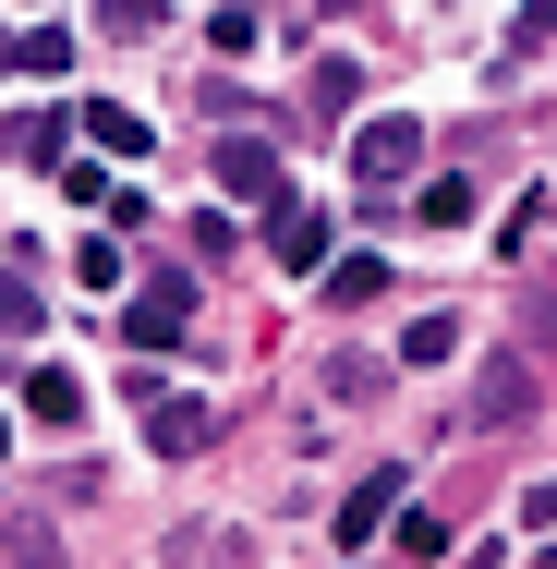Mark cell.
Masks as SVG:
<instances>
[{
  "label": "cell",
  "mask_w": 557,
  "mask_h": 569,
  "mask_svg": "<svg viewBox=\"0 0 557 569\" xmlns=\"http://www.w3.org/2000/svg\"><path fill=\"white\" fill-rule=\"evenodd\" d=\"M133 412H146V449H158V460H195L207 437H219V412L182 400V388H158V363H133Z\"/></svg>",
  "instance_id": "1"
},
{
  "label": "cell",
  "mask_w": 557,
  "mask_h": 569,
  "mask_svg": "<svg viewBox=\"0 0 557 569\" xmlns=\"http://www.w3.org/2000/svg\"><path fill=\"white\" fill-rule=\"evenodd\" d=\"M400 509H412V460H376V472H364V485L339 497V558H364V546H376V533H388Z\"/></svg>",
  "instance_id": "2"
},
{
  "label": "cell",
  "mask_w": 557,
  "mask_h": 569,
  "mask_svg": "<svg viewBox=\"0 0 557 569\" xmlns=\"http://www.w3.org/2000/svg\"><path fill=\"white\" fill-rule=\"evenodd\" d=\"M351 170H364V182H412V170H425V121H412V110H376L364 133H351Z\"/></svg>",
  "instance_id": "3"
},
{
  "label": "cell",
  "mask_w": 557,
  "mask_h": 569,
  "mask_svg": "<svg viewBox=\"0 0 557 569\" xmlns=\"http://www.w3.org/2000/svg\"><path fill=\"white\" fill-rule=\"evenodd\" d=\"M121 328H133V351H170L182 328H195V279H182V267H158V279L121 303Z\"/></svg>",
  "instance_id": "4"
},
{
  "label": "cell",
  "mask_w": 557,
  "mask_h": 569,
  "mask_svg": "<svg viewBox=\"0 0 557 569\" xmlns=\"http://www.w3.org/2000/svg\"><path fill=\"white\" fill-rule=\"evenodd\" d=\"M219 194H230V207H255V219L291 207V182H279V158H267L255 133H230V146H219Z\"/></svg>",
  "instance_id": "5"
},
{
  "label": "cell",
  "mask_w": 557,
  "mask_h": 569,
  "mask_svg": "<svg viewBox=\"0 0 557 569\" xmlns=\"http://www.w3.org/2000/svg\"><path fill=\"white\" fill-rule=\"evenodd\" d=\"M267 254H279V267H328V207H304V194L267 207Z\"/></svg>",
  "instance_id": "6"
},
{
  "label": "cell",
  "mask_w": 557,
  "mask_h": 569,
  "mask_svg": "<svg viewBox=\"0 0 557 569\" xmlns=\"http://www.w3.org/2000/svg\"><path fill=\"white\" fill-rule=\"evenodd\" d=\"M73 133H86L98 158H146V146H158V133H146V110H121V98H86V110H73Z\"/></svg>",
  "instance_id": "7"
},
{
  "label": "cell",
  "mask_w": 557,
  "mask_h": 569,
  "mask_svg": "<svg viewBox=\"0 0 557 569\" xmlns=\"http://www.w3.org/2000/svg\"><path fill=\"white\" fill-rule=\"evenodd\" d=\"M24 412L73 437V425H86V376H73V363H24Z\"/></svg>",
  "instance_id": "8"
},
{
  "label": "cell",
  "mask_w": 557,
  "mask_h": 569,
  "mask_svg": "<svg viewBox=\"0 0 557 569\" xmlns=\"http://www.w3.org/2000/svg\"><path fill=\"white\" fill-rule=\"evenodd\" d=\"M0 158H37V170H61V158H73V121H61V110H12V121H0Z\"/></svg>",
  "instance_id": "9"
},
{
  "label": "cell",
  "mask_w": 557,
  "mask_h": 569,
  "mask_svg": "<svg viewBox=\"0 0 557 569\" xmlns=\"http://www.w3.org/2000/svg\"><path fill=\"white\" fill-rule=\"evenodd\" d=\"M37 316H49V291H37V254H12V267H0V328L24 340Z\"/></svg>",
  "instance_id": "10"
},
{
  "label": "cell",
  "mask_w": 557,
  "mask_h": 569,
  "mask_svg": "<svg viewBox=\"0 0 557 569\" xmlns=\"http://www.w3.org/2000/svg\"><path fill=\"white\" fill-rule=\"evenodd\" d=\"M521 400H534V363H497V376H485V388H473V425H509V412H521Z\"/></svg>",
  "instance_id": "11"
},
{
  "label": "cell",
  "mask_w": 557,
  "mask_h": 569,
  "mask_svg": "<svg viewBox=\"0 0 557 569\" xmlns=\"http://www.w3.org/2000/svg\"><path fill=\"white\" fill-rule=\"evenodd\" d=\"M376 291H388V254H339V267H328V303H339V316L376 303Z\"/></svg>",
  "instance_id": "12"
},
{
  "label": "cell",
  "mask_w": 557,
  "mask_h": 569,
  "mask_svg": "<svg viewBox=\"0 0 557 569\" xmlns=\"http://www.w3.org/2000/svg\"><path fill=\"white\" fill-rule=\"evenodd\" d=\"M24 73H73V24H37L24 37Z\"/></svg>",
  "instance_id": "13"
},
{
  "label": "cell",
  "mask_w": 557,
  "mask_h": 569,
  "mask_svg": "<svg viewBox=\"0 0 557 569\" xmlns=\"http://www.w3.org/2000/svg\"><path fill=\"white\" fill-rule=\"evenodd\" d=\"M49 182H61V194H73V207H110V170H98V158H61V170H49Z\"/></svg>",
  "instance_id": "14"
},
{
  "label": "cell",
  "mask_w": 557,
  "mask_h": 569,
  "mask_svg": "<svg viewBox=\"0 0 557 569\" xmlns=\"http://www.w3.org/2000/svg\"><path fill=\"white\" fill-rule=\"evenodd\" d=\"M388 533H400V558H448V533H437V509H400V521H388Z\"/></svg>",
  "instance_id": "15"
},
{
  "label": "cell",
  "mask_w": 557,
  "mask_h": 569,
  "mask_svg": "<svg viewBox=\"0 0 557 569\" xmlns=\"http://www.w3.org/2000/svg\"><path fill=\"white\" fill-rule=\"evenodd\" d=\"M73 279L86 291H121V242H73Z\"/></svg>",
  "instance_id": "16"
},
{
  "label": "cell",
  "mask_w": 557,
  "mask_h": 569,
  "mask_svg": "<svg viewBox=\"0 0 557 569\" xmlns=\"http://www.w3.org/2000/svg\"><path fill=\"white\" fill-rule=\"evenodd\" d=\"M425 219H437V230L473 219V182H460V170H448V182H425Z\"/></svg>",
  "instance_id": "17"
},
{
  "label": "cell",
  "mask_w": 557,
  "mask_h": 569,
  "mask_svg": "<svg viewBox=\"0 0 557 569\" xmlns=\"http://www.w3.org/2000/svg\"><path fill=\"white\" fill-rule=\"evenodd\" d=\"M448 351H460V328H448V316H425V328L400 340V363H448Z\"/></svg>",
  "instance_id": "18"
},
{
  "label": "cell",
  "mask_w": 557,
  "mask_h": 569,
  "mask_svg": "<svg viewBox=\"0 0 557 569\" xmlns=\"http://www.w3.org/2000/svg\"><path fill=\"white\" fill-rule=\"evenodd\" d=\"M158 12H170V0H98V24H110V37H146Z\"/></svg>",
  "instance_id": "19"
},
{
  "label": "cell",
  "mask_w": 557,
  "mask_h": 569,
  "mask_svg": "<svg viewBox=\"0 0 557 569\" xmlns=\"http://www.w3.org/2000/svg\"><path fill=\"white\" fill-rule=\"evenodd\" d=\"M0 73H24V37H12V24H0Z\"/></svg>",
  "instance_id": "20"
},
{
  "label": "cell",
  "mask_w": 557,
  "mask_h": 569,
  "mask_svg": "<svg viewBox=\"0 0 557 569\" xmlns=\"http://www.w3.org/2000/svg\"><path fill=\"white\" fill-rule=\"evenodd\" d=\"M0 449H12V412H0Z\"/></svg>",
  "instance_id": "21"
}]
</instances>
